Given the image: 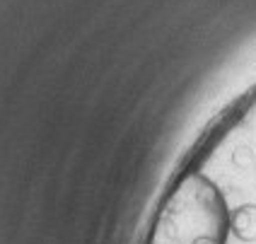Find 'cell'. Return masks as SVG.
I'll use <instances>...</instances> for the list:
<instances>
[{
	"label": "cell",
	"mask_w": 256,
	"mask_h": 244,
	"mask_svg": "<svg viewBox=\"0 0 256 244\" xmlns=\"http://www.w3.org/2000/svg\"><path fill=\"white\" fill-rule=\"evenodd\" d=\"M230 213L210 179L194 174L160 213L150 244H225Z\"/></svg>",
	"instance_id": "6da1fadb"
},
{
	"label": "cell",
	"mask_w": 256,
	"mask_h": 244,
	"mask_svg": "<svg viewBox=\"0 0 256 244\" xmlns=\"http://www.w3.org/2000/svg\"><path fill=\"white\" fill-rule=\"evenodd\" d=\"M230 232L240 242H256V203H244L232 210Z\"/></svg>",
	"instance_id": "7a4b0ae2"
},
{
	"label": "cell",
	"mask_w": 256,
	"mask_h": 244,
	"mask_svg": "<svg viewBox=\"0 0 256 244\" xmlns=\"http://www.w3.org/2000/svg\"><path fill=\"white\" fill-rule=\"evenodd\" d=\"M252 162H254V150H252L249 145L234 148V152H232V164H234L237 170H246Z\"/></svg>",
	"instance_id": "3957f363"
}]
</instances>
